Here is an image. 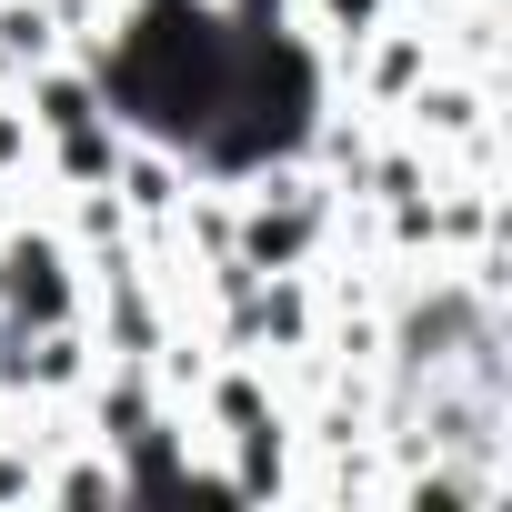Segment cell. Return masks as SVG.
<instances>
[{
	"mask_svg": "<svg viewBox=\"0 0 512 512\" xmlns=\"http://www.w3.org/2000/svg\"><path fill=\"white\" fill-rule=\"evenodd\" d=\"M231 51H241V11H221V0H141L121 21V41L101 51L91 91H101V111H121L161 151H191L231 91Z\"/></svg>",
	"mask_w": 512,
	"mask_h": 512,
	"instance_id": "obj_1",
	"label": "cell"
},
{
	"mask_svg": "<svg viewBox=\"0 0 512 512\" xmlns=\"http://www.w3.org/2000/svg\"><path fill=\"white\" fill-rule=\"evenodd\" d=\"M312 111H322V71H312V41L282 31L262 0H241V51H231V91L211 111V131L191 141L201 171H272L312 141Z\"/></svg>",
	"mask_w": 512,
	"mask_h": 512,
	"instance_id": "obj_2",
	"label": "cell"
},
{
	"mask_svg": "<svg viewBox=\"0 0 512 512\" xmlns=\"http://www.w3.org/2000/svg\"><path fill=\"white\" fill-rule=\"evenodd\" d=\"M0 312H11L21 332L71 322V251L51 231H11V241H0Z\"/></svg>",
	"mask_w": 512,
	"mask_h": 512,
	"instance_id": "obj_3",
	"label": "cell"
},
{
	"mask_svg": "<svg viewBox=\"0 0 512 512\" xmlns=\"http://www.w3.org/2000/svg\"><path fill=\"white\" fill-rule=\"evenodd\" d=\"M312 241V201H282V211H251V262L262 272H282L292 251Z\"/></svg>",
	"mask_w": 512,
	"mask_h": 512,
	"instance_id": "obj_4",
	"label": "cell"
},
{
	"mask_svg": "<svg viewBox=\"0 0 512 512\" xmlns=\"http://www.w3.org/2000/svg\"><path fill=\"white\" fill-rule=\"evenodd\" d=\"M61 161H71V181H111V161H121V141H111V111H91V121H61Z\"/></svg>",
	"mask_w": 512,
	"mask_h": 512,
	"instance_id": "obj_5",
	"label": "cell"
},
{
	"mask_svg": "<svg viewBox=\"0 0 512 512\" xmlns=\"http://www.w3.org/2000/svg\"><path fill=\"white\" fill-rule=\"evenodd\" d=\"M332 21H352V31H362V21H372V0H332Z\"/></svg>",
	"mask_w": 512,
	"mask_h": 512,
	"instance_id": "obj_6",
	"label": "cell"
}]
</instances>
